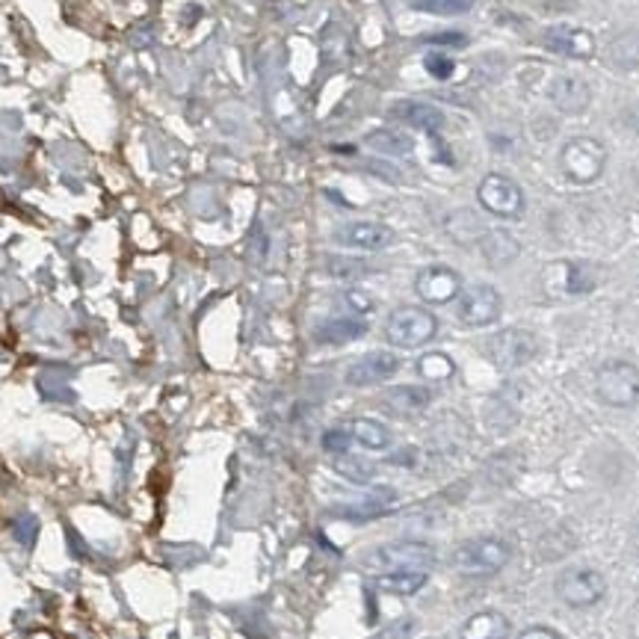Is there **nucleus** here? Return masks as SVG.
<instances>
[{"label":"nucleus","mask_w":639,"mask_h":639,"mask_svg":"<svg viewBox=\"0 0 639 639\" xmlns=\"http://www.w3.org/2000/svg\"><path fill=\"white\" fill-rule=\"evenodd\" d=\"M545 47L554 51L560 57L568 59H593L598 45H595V36L589 30L583 28H568V24H560V28L545 30Z\"/></svg>","instance_id":"obj_14"},{"label":"nucleus","mask_w":639,"mask_h":639,"mask_svg":"<svg viewBox=\"0 0 639 639\" xmlns=\"http://www.w3.org/2000/svg\"><path fill=\"white\" fill-rule=\"evenodd\" d=\"M518 639H563V637H560L554 628H545V625H533V628H527Z\"/></svg>","instance_id":"obj_34"},{"label":"nucleus","mask_w":639,"mask_h":639,"mask_svg":"<svg viewBox=\"0 0 639 639\" xmlns=\"http://www.w3.org/2000/svg\"><path fill=\"white\" fill-rule=\"evenodd\" d=\"M335 470H338V474H344L347 479H353V483H361V486H365V483H370V479H373V474H377V470L370 468L367 462L356 459V456H349V453H344V456H338V459H335Z\"/></svg>","instance_id":"obj_27"},{"label":"nucleus","mask_w":639,"mask_h":639,"mask_svg":"<svg viewBox=\"0 0 639 639\" xmlns=\"http://www.w3.org/2000/svg\"><path fill=\"white\" fill-rule=\"evenodd\" d=\"M326 270L335 279H358V275L367 273V263L358 261V258H329Z\"/></svg>","instance_id":"obj_28"},{"label":"nucleus","mask_w":639,"mask_h":639,"mask_svg":"<svg viewBox=\"0 0 639 639\" xmlns=\"http://www.w3.org/2000/svg\"><path fill=\"white\" fill-rule=\"evenodd\" d=\"M479 249H483L491 267H507V263H512L521 254V243L509 231H483Z\"/></svg>","instance_id":"obj_19"},{"label":"nucleus","mask_w":639,"mask_h":639,"mask_svg":"<svg viewBox=\"0 0 639 639\" xmlns=\"http://www.w3.org/2000/svg\"><path fill=\"white\" fill-rule=\"evenodd\" d=\"M438 335V320L430 308L421 305H403L394 308L386 320V338L397 349L426 347Z\"/></svg>","instance_id":"obj_5"},{"label":"nucleus","mask_w":639,"mask_h":639,"mask_svg":"<svg viewBox=\"0 0 639 639\" xmlns=\"http://www.w3.org/2000/svg\"><path fill=\"white\" fill-rule=\"evenodd\" d=\"M367 323L358 317H335L320 323L314 329V340L317 344H329V347H340V344H353V340L365 338Z\"/></svg>","instance_id":"obj_17"},{"label":"nucleus","mask_w":639,"mask_h":639,"mask_svg":"<svg viewBox=\"0 0 639 639\" xmlns=\"http://www.w3.org/2000/svg\"><path fill=\"white\" fill-rule=\"evenodd\" d=\"M335 243L347 246V249H358V252H379L394 243V231L382 223H349L335 231Z\"/></svg>","instance_id":"obj_13"},{"label":"nucleus","mask_w":639,"mask_h":639,"mask_svg":"<svg viewBox=\"0 0 639 639\" xmlns=\"http://www.w3.org/2000/svg\"><path fill=\"white\" fill-rule=\"evenodd\" d=\"M598 288V267L589 261H554L542 270V291L551 300H574Z\"/></svg>","instance_id":"obj_6"},{"label":"nucleus","mask_w":639,"mask_h":639,"mask_svg":"<svg viewBox=\"0 0 639 639\" xmlns=\"http://www.w3.org/2000/svg\"><path fill=\"white\" fill-rule=\"evenodd\" d=\"M430 581L426 572H388V574H373V583L377 589L388 595H400V598H409V595L421 593L423 586Z\"/></svg>","instance_id":"obj_22"},{"label":"nucleus","mask_w":639,"mask_h":639,"mask_svg":"<svg viewBox=\"0 0 639 639\" xmlns=\"http://www.w3.org/2000/svg\"><path fill=\"white\" fill-rule=\"evenodd\" d=\"M548 98H551V104H554L560 113L581 116L593 104V89L581 77L560 75L548 84Z\"/></svg>","instance_id":"obj_15"},{"label":"nucleus","mask_w":639,"mask_h":639,"mask_svg":"<svg viewBox=\"0 0 639 639\" xmlns=\"http://www.w3.org/2000/svg\"><path fill=\"white\" fill-rule=\"evenodd\" d=\"M556 595L565 607L572 610H589L595 604H602L607 595V581L602 572H595L589 565H577V568H565L554 583Z\"/></svg>","instance_id":"obj_8"},{"label":"nucleus","mask_w":639,"mask_h":639,"mask_svg":"<svg viewBox=\"0 0 639 639\" xmlns=\"http://www.w3.org/2000/svg\"><path fill=\"white\" fill-rule=\"evenodd\" d=\"M397 370H400V358L394 353H388V349H377V353H367L358 361L347 367V386L353 388H370V386H382L388 379L394 377Z\"/></svg>","instance_id":"obj_12"},{"label":"nucleus","mask_w":639,"mask_h":639,"mask_svg":"<svg viewBox=\"0 0 639 639\" xmlns=\"http://www.w3.org/2000/svg\"><path fill=\"white\" fill-rule=\"evenodd\" d=\"M414 630H418V619L414 616H403V619H394L391 625L373 633L370 639H412Z\"/></svg>","instance_id":"obj_29"},{"label":"nucleus","mask_w":639,"mask_h":639,"mask_svg":"<svg viewBox=\"0 0 639 639\" xmlns=\"http://www.w3.org/2000/svg\"><path fill=\"white\" fill-rule=\"evenodd\" d=\"M391 113H394L397 119H400V122L409 124V128H414V131L435 133V131H442V128H444V113L438 110V107H433V104L397 101Z\"/></svg>","instance_id":"obj_16"},{"label":"nucleus","mask_w":639,"mask_h":639,"mask_svg":"<svg viewBox=\"0 0 639 639\" xmlns=\"http://www.w3.org/2000/svg\"><path fill=\"white\" fill-rule=\"evenodd\" d=\"M15 533H19L24 545H33V539H36V518H21L19 524H15Z\"/></svg>","instance_id":"obj_33"},{"label":"nucleus","mask_w":639,"mask_h":639,"mask_svg":"<svg viewBox=\"0 0 639 639\" xmlns=\"http://www.w3.org/2000/svg\"><path fill=\"white\" fill-rule=\"evenodd\" d=\"M633 545H637V551H639V521H637V530H633Z\"/></svg>","instance_id":"obj_36"},{"label":"nucleus","mask_w":639,"mask_h":639,"mask_svg":"<svg viewBox=\"0 0 639 639\" xmlns=\"http://www.w3.org/2000/svg\"><path fill=\"white\" fill-rule=\"evenodd\" d=\"M423 66H426V72L435 77V80H447V77H453V72H456V63H453L447 54H442V51H433V54H426V59H423Z\"/></svg>","instance_id":"obj_30"},{"label":"nucleus","mask_w":639,"mask_h":639,"mask_svg":"<svg viewBox=\"0 0 639 639\" xmlns=\"http://www.w3.org/2000/svg\"><path fill=\"white\" fill-rule=\"evenodd\" d=\"M414 293L426 305H451V302L459 300L462 275L451 270V267H444V263H433V267H426V270L418 273Z\"/></svg>","instance_id":"obj_11"},{"label":"nucleus","mask_w":639,"mask_h":639,"mask_svg":"<svg viewBox=\"0 0 639 639\" xmlns=\"http://www.w3.org/2000/svg\"><path fill=\"white\" fill-rule=\"evenodd\" d=\"M539 353V340L533 332L527 329H500L498 335H491L489 340V358L491 365L500 370H518V367L530 365Z\"/></svg>","instance_id":"obj_10"},{"label":"nucleus","mask_w":639,"mask_h":639,"mask_svg":"<svg viewBox=\"0 0 639 639\" xmlns=\"http://www.w3.org/2000/svg\"><path fill=\"white\" fill-rule=\"evenodd\" d=\"M367 145H370V149L382 151V154H409L414 142H412V137H405V133L388 131V128H382V131L367 133Z\"/></svg>","instance_id":"obj_24"},{"label":"nucleus","mask_w":639,"mask_h":639,"mask_svg":"<svg viewBox=\"0 0 639 639\" xmlns=\"http://www.w3.org/2000/svg\"><path fill=\"white\" fill-rule=\"evenodd\" d=\"M607 57L616 68L621 72H633L639 68V30H628V33H621L610 42V51H607Z\"/></svg>","instance_id":"obj_23"},{"label":"nucleus","mask_w":639,"mask_h":639,"mask_svg":"<svg viewBox=\"0 0 639 639\" xmlns=\"http://www.w3.org/2000/svg\"><path fill=\"white\" fill-rule=\"evenodd\" d=\"M353 447V435L349 430H326L323 435V451L332 453V456H344Z\"/></svg>","instance_id":"obj_31"},{"label":"nucleus","mask_w":639,"mask_h":639,"mask_svg":"<svg viewBox=\"0 0 639 639\" xmlns=\"http://www.w3.org/2000/svg\"><path fill=\"white\" fill-rule=\"evenodd\" d=\"M477 202L486 214L498 219H521L527 207L521 184L509 178V175H500V172H489L486 178L479 181Z\"/></svg>","instance_id":"obj_7"},{"label":"nucleus","mask_w":639,"mask_h":639,"mask_svg":"<svg viewBox=\"0 0 639 639\" xmlns=\"http://www.w3.org/2000/svg\"><path fill=\"white\" fill-rule=\"evenodd\" d=\"M500 311H503V296L491 284L462 288L459 300H456V317L468 329H483V326L498 323Z\"/></svg>","instance_id":"obj_9"},{"label":"nucleus","mask_w":639,"mask_h":639,"mask_svg":"<svg viewBox=\"0 0 639 639\" xmlns=\"http://www.w3.org/2000/svg\"><path fill=\"white\" fill-rule=\"evenodd\" d=\"M347 302L353 305V308L358 311V314H367V311L373 308V302H370V296H365V293H358V291H349L347 293Z\"/></svg>","instance_id":"obj_35"},{"label":"nucleus","mask_w":639,"mask_h":639,"mask_svg":"<svg viewBox=\"0 0 639 639\" xmlns=\"http://www.w3.org/2000/svg\"><path fill=\"white\" fill-rule=\"evenodd\" d=\"M560 170L577 187H589L607 170V145L595 137H572L560 149Z\"/></svg>","instance_id":"obj_3"},{"label":"nucleus","mask_w":639,"mask_h":639,"mask_svg":"<svg viewBox=\"0 0 639 639\" xmlns=\"http://www.w3.org/2000/svg\"><path fill=\"white\" fill-rule=\"evenodd\" d=\"M512 560V548L498 537H477L453 548L451 565L465 577H489L507 568Z\"/></svg>","instance_id":"obj_1"},{"label":"nucleus","mask_w":639,"mask_h":639,"mask_svg":"<svg viewBox=\"0 0 639 639\" xmlns=\"http://www.w3.org/2000/svg\"><path fill=\"white\" fill-rule=\"evenodd\" d=\"M477 7V0H412V10L430 15H465Z\"/></svg>","instance_id":"obj_26"},{"label":"nucleus","mask_w":639,"mask_h":639,"mask_svg":"<svg viewBox=\"0 0 639 639\" xmlns=\"http://www.w3.org/2000/svg\"><path fill=\"white\" fill-rule=\"evenodd\" d=\"M426 45H435V47H465V45H468V36H465V33H435V36L426 39Z\"/></svg>","instance_id":"obj_32"},{"label":"nucleus","mask_w":639,"mask_h":639,"mask_svg":"<svg viewBox=\"0 0 639 639\" xmlns=\"http://www.w3.org/2000/svg\"><path fill=\"white\" fill-rule=\"evenodd\" d=\"M347 430L353 435V442L361 444L365 451H388L391 447V430L386 423L373 421V418H356Z\"/></svg>","instance_id":"obj_21"},{"label":"nucleus","mask_w":639,"mask_h":639,"mask_svg":"<svg viewBox=\"0 0 639 639\" xmlns=\"http://www.w3.org/2000/svg\"><path fill=\"white\" fill-rule=\"evenodd\" d=\"M433 403V391L423 386H397L386 391V405L394 414H418Z\"/></svg>","instance_id":"obj_20"},{"label":"nucleus","mask_w":639,"mask_h":639,"mask_svg":"<svg viewBox=\"0 0 639 639\" xmlns=\"http://www.w3.org/2000/svg\"><path fill=\"white\" fill-rule=\"evenodd\" d=\"M430 639H442V637H430Z\"/></svg>","instance_id":"obj_37"},{"label":"nucleus","mask_w":639,"mask_h":639,"mask_svg":"<svg viewBox=\"0 0 639 639\" xmlns=\"http://www.w3.org/2000/svg\"><path fill=\"white\" fill-rule=\"evenodd\" d=\"M595 397L610 409H633L639 403V367L625 358H610L595 370Z\"/></svg>","instance_id":"obj_4"},{"label":"nucleus","mask_w":639,"mask_h":639,"mask_svg":"<svg viewBox=\"0 0 639 639\" xmlns=\"http://www.w3.org/2000/svg\"><path fill=\"white\" fill-rule=\"evenodd\" d=\"M418 373L430 382H444L456 373V365H453L451 356L444 353H426V356L418 358Z\"/></svg>","instance_id":"obj_25"},{"label":"nucleus","mask_w":639,"mask_h":639,"mask_svg":"<svg viewBox=\"0 0 639 639\" xmlns=\"http://www.w3.org/2000/svg\"><path fill=\"white\" fill-rule=\"evenodd\" d=\"M509 619L498 610L474 613L459 628V639H509Z\"/></svg>","instance_id":"obj_18"},{"label":"nucleus","mask_w":639,"mask_h":639,"mask_svg":"<svg viewBox=\"0 0 639 639\" xmlns=\"http://www.w3.org/2000/svg\"><path fill=\"white\" fill-rule=\"evenodd\" d=\"M438 563L433 545L426 542H391V545H379L373 551H367L361 565L370 574H388V572H426Z\"/></svg>","instance_id":"obj_2"},{"label":"nucleus","mask_w":639,"mask_h":639,"mask_svg":"<svg viewBox=\"0 0 639 639\" xmlns=\"http://www.w3.org/2000/svg\"><path fill=\"white\" fill-rule=\"evenodd\" d=\"M637 284H639V273H637Z\"/></svg>","instance_id":"obj_38"}]
</instances>
